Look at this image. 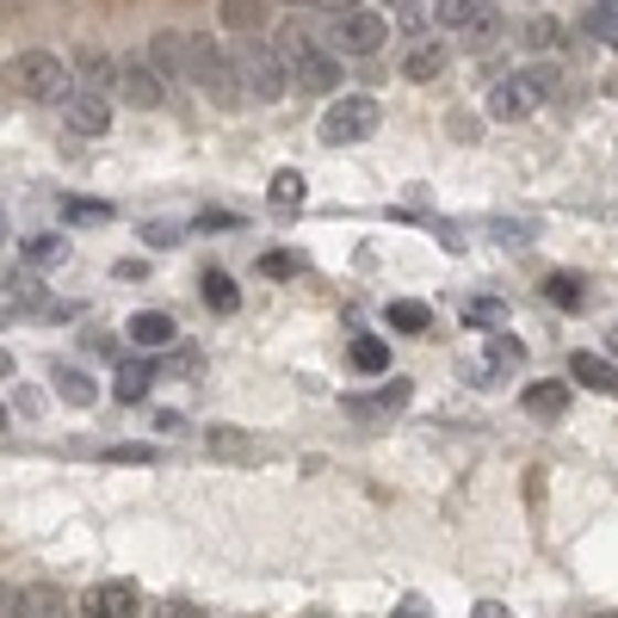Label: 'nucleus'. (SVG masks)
Segmentation results:
<instances>
[{
    "mask_svg": "<svg viewBox=\"0 0 618 618\" xmlns=\"http://www.w3.org/2000/svg\"><path fill=\"white\" fill-rule=\"evenodd\" d=\"M7 87H13L19 99H31V106H62V99L75 93V68L62 56H50V50H19V56L7 62Z\"/></svg>",
    "mask_w": 618,
    "mask_h": 618,
    "instance_id": "obj_1",
    "label": "nucleus"
},
{
    "mask_svg": "<svg viewBox=\"0 0 618 618\" xmlns=\"http://www.w3.org/2000/svg\"><path fill=\"white\" fill-rule=\"evenodd\" d=\"M185 75L199 81V93L211 99V106L223 111H242L247 106V93H242V75H235V62L223 56V50L211 44V38H192V68Z\"/></svg>",
    "mask_w": 618,
    "mask_h": 618,
    "instance_id": "obj_2",
    "label": "nucleus"
},
{
    "mask_svg": "<svg viewBox=\"0 0 618 618\" xmlns=\"http://www.w3.org/2000/svg\"><path fill=\"white\" fill-rule=\"evenodd\" d=\"M235 75H242V93L247 99H260V106H273V99H285L291 93V68H285V56L278 50H266L260 38L235 56Z\"/></svg>",
    "mask_w": 618,
    "mask_h": 618,
    "instance_id": "obj_3",
    "label": "nucleus"
},
{
    "mask_svg": "<svg viewBox=\"0 0 618 618\" xmlns=\"http://www.w3.org/2000/svg\"><path fill=\"white\" fill-rule=\"evenodd\" d=\"M377 118H384V111H377L371 93H340L334 106L322 111V142L328 149H353V142H365L371 130H377Z\"/></svg>",
    "mask_w": 618,
    "mask_h": 618,
    "instance_id": "obj_4",
    "label": "nucleus"
},
{
    "mask_svg": "<svg viewBox=\"0 0 618 618\" xmlns=\"http://www.w3.org/2000/svg\"><path fill=\"white\" fill-rule=\"evenodd\" d=\"M390 38L384 13H371V7H353V13H340L334 31H328V44L340 50V56H377Z\"/></svg>",
    "mask_w": 618,
    "mask_h": 618,
    "instance_id": "obj_5",
    "label": "nucleus"
},
{
    "mask_svg": "<svg viewBox=\"0 0 618 618\" xmlns=\"http://www.w3.org/2000/svg\"><path fill=\"white\" fill-rule=\"evenodd\" d=\"M62 124H68L75 137H106V130H111V99H106V93L75 87L68 99H62Z\"/></svg>",
    "mask_w": 618,
    "mask_h": 618,
    "instance_id": "obj_6",
    "label": "nucleus"
},
{
    "mask_svg": "<svg viewBox=\"0 0 618 618\" xmlns=\"http://www.w3.org/2000/svg\"><path fill=\"white\" fill-rule=\"evenodd\" d=\"M161 93H168V81L154 75L149 62H118V99L130 111H154L161 106Z\"/></svg>",
    "mask_w": 618,
    "mask_h": 618,
    "instance_id": "obj_7",
    "label": "nucleus"
},
{
    "mask_svg": "<svg viewBox=\"0 0 618 618\" xmlns=\"http://www.w3.org/2000/svg\"><path fill=\"white\" fill-rule=\"evenodd\" d=\"M408 396H415V390L402 384V377H390L384 390H365V396H347V415H353V420H396L402 408H408Z\"/></svg>",
    "mask_w": 618,
    "mask_h": 618,
    "instance_id": "obj_8",
    "label": "nucleus"
},
{
    "mask_svg": "<svg viewBox=\"0 0 618 618\" xmlns=\"http://www.w3.org/2000/svg\"><path fill=\"white\" fill-rule=\"evenodd\" d=\"M285 68H291V87H303V93H328V87H340V62H334V50H316V44H309L303 56H291Z\"/></svg>",
    "mask_w": 618,
    "mask_h": 618,
    "instance_id": "obj_9",
    "label": "nucleus"
},
{
    "mask_svg": "<svg viewBox=\"0 0 618 618\" xmlns=\"http://www.w3.org/2000/svg\"><path fill=\"white\" fill-rule=\"evenodd\" d=\"M142 62H149L161 81H180L185 68H192V38H185V31H154L149 56H142Z\"/></svg>",
    "mask_w": 618,
    "mask_h": 618,
    "instance_id": "obj_10",
    "label": "nucleus"
},
{
    "mask_svg": "<svg viewBox=\"0 0 618 618\" xmlns=\"http://www.w3.org/2000/svg\"><path fill=\"white\" fill-rule=\"evenodd\" d=\"M81 618H137V587H130V582H99V587H87Z\"/></svg>",
    "mask_w": 618,
    "mask_h": 618,
    "instance_id": "obj_11",
    "label": "nucleus"
},
{
    "mask_svg": "<svg viewBox=\"0 0 618 618\" xmlns=\"http://www.w3.org/2000/svg\"><path fill=\"white\" fill-rule=\"evenodd\" d=\"M75 606H68V594L62 587H50V582H25L13 594V618H68Z\"/></svg>",
    "mask_w": 618,
    "mask_h": 618,
    "instance_id": "obj_12",
    "label": "nucleus"
},
{
    "mask_svg": "<svg viewBox=\"0 0 618 618\" xmlns=\"http://www.w3.org/2000/svg\"><path fill=\"white\" fill-rule=\"evenodd\" d=\"M124 334L137 340L142 353H161V347H173V334H180V328H173V316H168V309H137Z\"/></svg>",
    "mask_w": 618,
    "mask_h": 618,
    "instance_id": "obj_13",
    "label": "nucleus"
},
{
    "mask_svg": "<svg viewBox=\"0 0 618 618\" xmlns=\"http://www.w3.org/2000/svg\"><path fill=\"white\" fill-rule=\"evenodd\" d=\"M569 377L582 390H600V396H618V365L606 353H575L569 359Z\"/></svg>",
    "mask_w": 618,
    "mask_h": 618,
    "instance_id": "obj_14",
    "label": "nucleus"
},
{
    "mask_svg": "<svg viewBox=\"0 0 618 618\" xmlns=\"http://www.w3.org/2000/svg\"><path fill=\"white\" fill-rule=\"evenodd\" d=\"M75 75L87 93H118V62L106 50H75Z\"/></svg>",
    "mask_w": 618,
    "mask_h": 618,
    "instance_id": "obj_15",
    "label": "nucleus"
},
{
    "mask_svg": "<svg viewBox=\"0 0 618 618\" xmlns=\"http://www.w3.org/2000/svg\"><path fill=\"white\" fill-rule=\"evenodd\" d=\"M266 19H273V7H266V0H223V25H230L235 38H247V44L266 31Z\"/></svg>",
    "mask_w": 618,
    "mask_h": 618,
    "instance_id": "obj_16",
    "label": "nucleus"
},
{
    "mask_svg": "<svg viewBox=\"0 0 618 618\" xmlns=\"http://www.w3.org/2000/svg\"><path fill=\"white\" fill-rule=\"evenodd\" d=\"M446 62H451V44L427 38V44H415L408 56H402V75H408V81H433V75H446Z\"/></svg>",
    "mask_w": 618,
    "mask_h": 618,
    "instance_id": "obj_17",
    "label": "nucleus"
},
{
    "mask_svg": "<svg viewBox=\"0 0 618 618\" xmlns=\"http://www.w3.org/2000/svg\"><path fill=\"white\" fill-rule=\"evenodd\" d=\"M433 13H439V25H446V31H458V38H464V31L477 25V19L494 13V0H439Z\"/></svg>",
    "mask_w": 618,
    "mask_h": 618,
    "instance_id": "obj_18",
    "label": "nucleus"
},
{
    "mask_svg": "<svg viewBox=\"0 0 618 618\" xmlns=\"http://www.w3.org/2000/svg\"><path fill=\"white\" fill-rule=\"evenodd\" d=\"M525 415L563 420V415H569V384H532V390H525Z\"/></svg>",
    "mask_w": 618,
    "mask_h": 618,
    "instance_id": "obj_19",
    "label": "nucleus"
},
{
    "mask_svg": "<svg viewBox=\"0 0 618 618\" xmlns=\"http://www.w3.org/2000/svg\"><path fill=\"white\" fill-rule=\"evenodd\" d=\"M50 384H56L62 402H75V408H93V402H99L93 377H87V371H75V365H56V371H50Z\"/></svg>",
    "mask_w": 618,
    "mask_h": 618,
    "instance_id": "obj_20",
    "label": "nucleus"
},
{
    "mask_svg": "<svg viewBox=\"0 0 618 618\" xmlns=\"http://www.w3.org/2000/svg\"><path fill=\"white\" fill-rule=\"evenodd\" d=\"M489 111H494V118H525V111H532V87H525L520 75L501 81V87L489 93Z\"/></svg>",
    "mask_w": 618,
    "mask_h": 618,
    "instance_id": "obj_21",
    "label": "nucleus"
},
{
    "mask_svg": "<svg viewBox=\"0 0 618 618\" xmlns=\"http://www.w3.org/2000/svg\"><path fill=\"white\" fill-rule=\"evenodd\" d=\"M199 291H204V303H211L216 316H235V309H242V291H235V278H230V273H216V266L199 278Z\"/></svg>",
    "mask_w": 618,
    "mask_h": 618,
    "instance_id": "obj_22",
    "label": "nucleus"
},
{
    "mask_svg": "<svg viewBox=\"0 0 618 618\" xmlns=\"http://www.w3.org/2000/svg\"><path fill=\"white\" fill-rule=\"evenodd\" d=\"M384 322L396 328V334H427V328H433V309H427V303H408V297H402V303L384 309Z\"/></svg>",
    "mask_w": 618,
    "mask_h": 618,
    "instance_id": "obj_23",
    "label": "nucleus"
},
{
    "mask_svg": "<svg viewBox=\"0 0 618 618\" xmlns=\"http://www.w3.org/2000/svg\"><path fill=\"white\" fill-rule=\"evenodd\" d=\"M25 260L31 266H62V260H68V235H31Z\"/></svg>",
    "mask_w": 618,
    "mask_h": 618,
    "instance_id": "obj_24",
    "label": "nucleus"
},
{
    "mask_svg": "<svg viewBox=\"0 0 618 618\" xmlns=\"http://www.w3.org/2000/svg\"><path fill=\"white\" fill-rule=\"evenodd\" d=\"M149 384H154V371L142 365V359H130V365L118 371V402H142V396H149Z\"/></svg>",
    "mask_w": 618,
    "mask_h": 618,
    "instance_id": "obj_25",
    "label": "nucleus"
},
{
    "mask_svg": "<svg viewBox=\"0 0 618 618\" xmlns=\"http://www.w3.org/2000/svg\"><path fill=\"white\" fill-rule=\"evenodd\" d=\"M273 204H278V211H297V204H303V173H297V168L273 173Z\"/></svg>",
    "mask_w": 618,
    "mask_h": 618,
    "instance_id": "obj_26",
    "label": "nucleus"
},
{
    "mask_svg": "<svg viewBox=\"0 0 618 618\" xmlns=\"http://www.w3.org/2000/svg\"><path fill=\"white\" fill-rule=\"evenodd\" d=\"M353 365H359V371H390V347H384L377 334H359V340H353Z\"/></svg>",
    "mask_w": 618,
    "mask_h": 618,
    "instance_id": "obj_27",
    "label": "nucleus"
},
{
    "mask_svg": "<svg viewBox=\"0 0 618 618\" xmlns=\"http://www.w3.org/2000/svg\"><path fill=\"white\" fill-rule=\"evenodd\" d=\"M544 297L563 303V309H582V278H575V273H551V278H544Z\"/></svg>",
    "mask_w": 618,
    "mask_h": 618,
    "instance_id": "obj_28",
    "label": "nucleus"
},
{
    "mask_svg": "<svg viewBox=\"0 0 618 618\" xmlns=\"http://www.w3.org/2000/svg\"><path fill=\"white\" fill-rule=\"evenodd\" d=\"M587 31H594L600 44H612V50H618V0H600V7L587 13Z\"/></svg>",
    "mask_w": 618,
    "mask_h": 618,
    "instance_id": "obj_29",
    "label": "nucleus"
},
{
    "mask_svg": "<svg viewBox=\"0 0 618 618\" xmlns=\"http://www.w3.org/2000/svg\"><path fill=\"white\" fill-rule=\"evenodd\" d=\"M204 446H211L216 458H247V439H242V427H211V433H204Z\"/></svg>",
    "mask_w": 618,
    "mask_h": 618,
    "instance_id": "obj_30",
    "label": "nucleus"
},
{
    "mask_svg": "<svg viewBox=\"0 0 618 618\" xmlns=\"http://www.w3.org/2000/svg\"><path fill=\"white\" fill-rule=\"evenodd\" d=\"M62 216H68V223H111V204H99V199H62Z\"/></svg>",
    "mask_w": 618,
    "mask_h": 618,
    "instance_id": "obj_31",
    "label": "nucleus"
},
{
    "mask_svg": "<svg viewBox=\"0 0 618 618\" xmlns=\"http://www.w3.org/2000/svg\"><path fill=\"white\" fill-rule=\"evenodd\" d=\"M525 359V347L513 334H489V371H501V365H520Z\"/></svg>",
    "mask_w": 618,
    "mask_h": 618,
    "instance_id": "obj_32",
    "label": "nucleus"
},
{
    "mask_svg": "<svg viewBox=\"0 0 618 618\" xmlns=\"http://www.w3.org/2000/svg\"><path fill=\"white\" fill-rule=\"evenodd\" d=\"M303 266H309V260H297V254H266L260 273H266V278H291V273H303Z\"/></svg>",
    "mask_w": 618,
    "mask_h": 618,
    "instance_id": "obj_33",
    "label": "nucleus"
},
{
    "mask_svg": "<svg viewBox=\"0 0 618 618\" xmlns=\"http://www.w3.org/2000/svg\"><path fill=\"white\" fill-rule=\"evenodd\" d=\"M556 38H563V31H556L551 19H532V25H525V44H532V50H551Z\"/></svg>",
    "mask_w": 618,
    "mask_h": 618,
    "instance_id": "obj_34",
    "label": "nucleus"
},
{
    "mask_svg": "<svg viewBox=\"0 0 618 618\" xmlns=\"http://www.w3.org/2000/svg\"><path fill=\"white\" fill-rule=\"evenodd\" d=\"M142 242H149V247H173V242H180V230H173V223H142Z\"/></svg>",
    "mask_w": 618,
    "mask_h": 618,
    "instance_id": "obj_35",
    "label": "nucleus"
},
{
    "mask_svg": "<svg viewBox=\"0 0 618 618\" xmlns=\"http://www.w3.org/2000/svg\"><path fill=\"white\" fill-rule=\"evenodd\" d=\"M525 87H532V99H544V93H556V68H532V75H520Z\"/></svg>",
    "mask_w": 618,
    "mask_h": 618,
    "instance_id": "obj_36",
    "label": "nucleus"
},
{
    "mask_svg": "<svg viewBox=\"0 0 618 618\" xmlns=\"http://www.w3.org/2000/svg\"><path fill=\"white\" fill-rule=\"evenodd\" d=\"M154 451L149 446H111V464H149Z\"/></svg>",
    "mask_w": 618,
    "mask_h": 618,
    "instance_id": "obj_37",
    "label": "nucleus"
},
{
    "mask_svg": "<svg viewBox=\"0 0 618 618\" xmlns=\"http://www.w3.org/2000/svg\"><path fill=\"white\" fill-rule=\"evenodd\" d=\"M154 618H211V612H199V606H185V600H168Z\"/></svg>",
    "mask_w": 618,
    "mask_h": 618,
    "instance_id": "obj_38",
    "label": "nucleus"
},
{
    "mask_svg": "<svg viewBox=\"0 0 618 618\" xmlns=\"http://www.w3.org/2000/svg\"><path fill=\"white\" fill-rule=\"evenodd\" d=\"M199 230H235V216H230V211H204Z\"/></svg>",
    "mask_w": 618,
    "mask_h": 618,
    "instance_id": "obj_39",
    "label": "nucleus"
},
{
    "mask_svg": "<svg viewBox=\"0 0 618 618\" xmlns=\"http://www.w3.org/2000/svg\"><path fill=\"white\" fill-rule=\"evenodd\" d=\"M390 618H433V612H427V606H420V600H402Z\"/></svg>",
    "mask_w": 618,
    "mask_h": 618,
    "instance_id": "obj_40",
    "label": "nucleus"
},
{
    "mask_svg": "<svg viewBox=\"0 0 618 618\" xmlns=\"http://www.w3.org/2000/svg\"><path fill=\"white\" fill-rule=\"evenodd\" d=\"M470 618H508V606H501V600H482V606H477V612H470Z\"/></svg>",
    "mask_w": 618,
    "mask_h": 618,
    "instance_id": "obj_41",
    "label": "nucleus"
},
{
    "mask_svg": "<svg viewBox=\"0 0 618 618\" xmlns=\"http://www.w3.org/2000/svg\"><path fill=\"white\" fill-rule=\"evenodd\" d=\"M322 7H328V13H353L359 0H322Z\"/></svg>",
    "mask_w": 618,
    "mask_h": 618,
    "instance_id": "obj_42",
    "label": "nucleus"
},
{
    "mask_svg": "<svg viewBox=\"0 0 618 618\" xmlns=\"http://www.w3.org/2000/svg\"><path fill=\"white\" fill-rule=\"evenodd\" d=\"M0 377H13V353L7 347H0Z\"/></svg>",
    "mask_w": 618,
    "mask_h": 618,
    "instance_id": "obj_43",
    "label": "nucleus"
},
{
    "mask_svg": "<svg viewBox=\"0 0 618 618\" xmlns=\"http://www.w3.org/2000/svg\"><path fill=\"white\" fill-rule=\"evenodd\" d=\"M606 347H612V353H618V328H612V334H606Z\"/></svg>",
    "mask_w": 618,
    "mask_h": 618,
    "instance_id": "obj_44",
    "label": "nucleus"
},
{
    "mask_svg": "<svg viewBox=\"0 0 618 618\" xmlns=\"http://www.w3.org/2000/svg\"><path fill=\"white\" fill-rule=\"evenodd\" d=\"M303 618H328V612H303Z\"/></svg>",
    "mask_w": 618,
    "mask_h": 618,
    "instance_id": "obj_45",
    "label": "nucleus"
},
{
    "mask_svg": "<svg viewBox=\"0 0 618 618\" xmlns=\"http://www.w3.org/2000/svg\"><path fill=\"white\" fill-rule=\"evenodd\" d=\"M0 433H7V415H0Z\"/></svg>",
    "mask_w": 618,
    "mask_h": 618,
    "instance_id": "obj_46",
    "label": "nucleus"
}]
</instances>
